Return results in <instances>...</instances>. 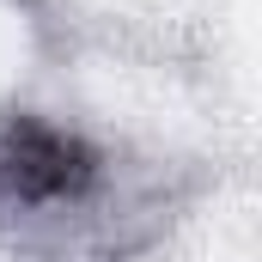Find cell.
I'll return each instance as SVG.
<instances>
[{
	"mask_svg": "<svg viewBox=\"0 0 262 262\" xmlns=\"http://www.w3.org/2000/svg\"><path fill=\"white\" fill-rule=\"evenodd\" d=\"M0 183L18 201L79 195L92 183V152L67 128H49V122L18 116V122H6V134H0Z\"/></svg>",
	"mask_w": 262,
	"mask_h": 262,
	"instance_id": "6da1fadb",
	"label": "cell"
}]
</instances>
